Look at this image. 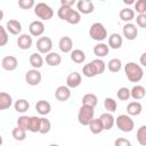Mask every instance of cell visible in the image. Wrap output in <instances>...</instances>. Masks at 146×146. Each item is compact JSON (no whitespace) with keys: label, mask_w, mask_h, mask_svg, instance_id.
<instances>
[{"label":"cell","mask_w":146,"mask_h":146,"mask_svg":"<svg viewBox=\"0 0 146 146\" xmlns=\"http://www.w3.org/2000/svg\"><path fill=\"white\" fill-rule=\"evenodd\" d=\"M57 15L60 19H63L72 25H76L81 22V14L78 10L73 9L72 7L60 6L57 10Z\"/></svg>","instance_id":"cell-1"},{"label":"cell","mask_w":146,"mask_h":146,"mask_svg":"<svg viewBox=\"0 0 146 146\" xmlns=\"http://www.w3.org/2000/svg\"><path fill=\"white\" fill-rule=\"evenodd\" d=\"M124 73L130 82H139L144 76L143 67L133 62H129L124 65Z\"/></svg>","instance_id":"cell-2"},{"label":"cell","mask_w":146,"mask_h":146,"mask_svg":"<svg viewBox=\"0 0 146 146\" xmlns=\"http://www.w3.org/2000/svg\"><path fill=\"white\" fill-rule=\"evenodd\" d=\"M89 35L92 40H96L98 42L104 41L107 38V30L104 26V24L96 22L94 24H91L90 29H89Z\"/></svg>","instance_id":"cell-3"},{"label":"cell","mask_w":146,"mask_h":146,"mask_svg":"<svg viewBox=\"0 0 146 146\" xmlns=\"http://www.w3.org/2000/svg\"><path fill=\"white\" fill-rule=\"evenodd\" d=\"M34 14L41 21H50L54 16V10L46 2H38L34 7Z\"/></svg>","instance_id":"cell-4"},{"label":"cell","mask_w":146,"mask_h":146,"mask_svg":"<svg viewBox=\"0 0 146 146\" xmlns=\"http://www.w3.org/2000/svg\"><path fill=\"white\" fill-rule=\"evenodd\" d=\"M115 124L122 132H130L135 128V122L128 114H121L115 119Z\"/></svg>","instance_id":"cell-5"},{"label":"cell","mask_w":146,"mask_h":146,"mask_svg":"<svg viewBox=\"0 0 146 146\" xmlns=\"http://www.w3.org/2000/svg\"><path fill=\"white\" fill-rule=\"evenodd\" d=\"M95 110L90 106L82 105L78 112V121L82 125H89V123L94 120Z\"/></svg>","instance_id":"cell-6"},{"label":"cell","mask_w":146,"mask_h":146,"mask_svg":"<svg viewBox=\"0 0 146 146\" xmlns=\"http://www.w3.org/2000/svg\"><path fill=\"white\" fill-rule=\"evenodd\" d=\"M36 49L40 54H49L52 49V40L49 36H41L36 40Z\"/></svg>","instance_id":"cell-7"},{"label":"cell","mask_w":146,"mask_h":146,"mask_svg":"<svg viewBox=\"0 0 146 146\" xmlns=\"http://www.w3.org/2000/svg\"><path fill=\"white\" fill-rule=\"evenodd\" d=\"M122 33H123V36L127 40L133 41L138 36V29L132 23H125L122 27Z\"/></svg>","instance_id":"cell-8"},{"label":"cell","mask_w":146,"mask_h":146,"mask_svg":"<svg viewBox=\"0 0 146 146\" xmlns=\"http://www.w3.org/2000/svg\"><path fill=\"white\" fill-rule=\"evenodd\" d=\"M42 80V75L39 72V70L35 68H31L26 72L25 74V81L27 82V84L30 86H38Z\"/></svg>","instance_id":"cell-9"},{"label":"cell","mask_w":146,"mask_h":146,"mask_svg":"<svg viewBox=\"0 0 146 146\" xmlns=\"http://www.w3.org/2000/svg\"><path fill=\"white\" fill-rule=\"evenodd\" d=\"M44 24L42 21H33L30 23L29 25V31H30V34L32 36H40L44 33Z\"/></svg>","instance_id":"cell-10"},{"label":"cell","mask_w":146,"mask_h":146,"mask_svg":"<svg viewBox=\"0 0 146 146\" xmlns=\"http://www.w3.org/2000/svg\"><path fill=\"white\" fill-rule=\"evenodd\" d=\"M18 66V59L15 56H5L1 59V67L5 71H15Z\"/></svg>","instance_id":"cell-11"},{"label":"cell","mask_w":146,"mask_h":146,"mask_svg":"<svg viewBox=\"0 0 146 146\" xmlns=\"http://www.w3.org/2000/svg\"><path fill=\"white\" fill-rule=\"evenodd\" d=\"M76 9L80 14L88 15L95 10V6L90 0H79L76 2Z\"/></svg>","instance_id":"cell-12"},{"label":"cell","mask_w":146,"mask_h":146,"mask_svg":"<svg viewBox=\"0 0 146 146\" xmlns=\"http://www.w3.org/2000/svg\"><path fill=\"white\" fill-rule=\"evenodd\" d=\"M55 97L59 102H66L71 97V89L67 86H59L55 90Z\"/></svg>","instance_id":"cell-13"},{"label":"cell","mask_w":146,"mask_h":146,"mask_svg":"<svg viewBox=\"0 0 146 146\" xmlns=\"http://www.w3.org/2000/svg\"><path fill=\"white\" fill-rule=\"evenodd\" d=\"M58 48L62 52L67 54V52H72L73 50V40L70 36H62L58 41Z\"/></svg>","instance_id":"cell-14"},{"label":"cell","mask_w":146,"mask_h":146,"mask_svg":"<svg viewBox=\"0 0 146 146\" xmlns=\"http://www.w3.org/2000/svg\"><path fill=\"white\" fill-rule=\"evenodd\" d=\"M82 82V76L79 72H72L67 75L66 78V86L71 89V88H76L81 84Z\"/></svg>","instance_id":"cell-15"},{"label":"cell","mask_w":146,"mask_h":146,"mask_svg":"<svg viewBox=\"0 0 146 146\" xmlns=\"http://www.w3.org/2000/svg\"><path fill=\"white\" fill-rule=\"evenodd\" d=\"M32 43H33V40H32V36L24 33V34H21L17 39V46L19 49L22 50H27L32 47Z\"/></svg>","instance_id":"cell-16"},{"label":"cell","mask_w":146,"mask_h":146,"mask_svg":"<svg viewBox=\"0 0 146 146\" xmlns=\"http://www.w3.org/2000/svg\"><path fill=\"white\" fill-rule=\"evenodd\" d=\"M7 31L13 35H18L22 32V24L17 19H9L6 24Z\"/></svg>","instance_id":"cell-17"},{"label":"cell","mask_w":146,"mask_h":146,"mask_svg":"<svg viewBox=\"0 0 146 146\" xmlns=\"http://www.w3.org/2000/svg\"><path fill=\"white\" fill-rule=\"evenodd\" d=\"M99 119L104 125V130H111L113 128V125L115 124V119L112 115V113H108V112L103 113V114H100Z\"/></svg>","instance_id":"cell-18"},{"label":"cell","mask_w":146,"mask_h":146,"mask_svg":"<svg viewBox=\"0 0 146 146\" xmlns=\"http://www.w3.org/2000/svg\"><path fill=\"white\" fill-rule=\"evenodd\" d=\"M125 110H127L128 115H130V116H137V115H139L141 113L143 106H141V104L139 102L133 100V102H130L127 105V108Z\"/></svg>","instance_id":"cell-19"},{"label":"cell","mask_w":146,"mask_h":146,"mask_svg":"<svg viewBox=\"0 0 146 146\" xmlns=\"http://www.w3.org/2000/svg\"><path fill=\"white\" fill-rule=\"evenodd\" d=\"M123 44V39L119 33H112L108 36V47L112 49H120Z\"/></svg>","instance_id":"cell-20"},{"label":"cell","mask_w":146,"mask_h":146,"mask_svg":"<svg viewBox=\"0 0 146 146\" xmlns=\"http://www.w3.org/2000/svg\"><path fill=\"white\" fill-rule=\"evenodd\" d=\"M35 110H36V112H38L40 115H43V116H44V115H48V114L50 113V111H51V105H50L49 102L41 99V100H38V102H36V104H35Z\"/></svg>","instance_id":"cell-21"},{"label":"cell","mask_w":146,"mask_h":146,"mask_svg":"<svg viewBox=\"0 0 146 146\" xmlns=\"http://www.w3.org/2000/svg\"><path fill=\"white\" fill-rule=\"evenodd\" d=\"M119 17H120L121 21H123L125 23H131V21L135 19V17H136V13H135L133 9H131L129 7L128 8H123V9L120 10Z\"/></svg>","instance_id":"cell-22"},{"label":"cell","mask_w":146,"mask_h":146,"mask_svg":"<svg viewBox=\"0 0 146 146\" xmlns=\"http://www.w3.org/2000/svg\"><path fill=\"white\" fill-rule=\"evenodd\" d=\"M108 51H110V47H108V44H106L104 42H98L94 47V54L98 58H103V57L107 56L108 55Z\"/></svg>","instance_id":"cell-23"},{"label":"cell","mask_w":146,"mask_h":146,"mask_svg":"<svg viewBox=\"0 0 146 146\" xmlns=\"http://www.w3.org/2000/svg\"><path fill=\"white\" fill-rule=\"evenodd\" d=\"M130 92H131V97L135 100H140L146 96V89L144 86H140V84L133 86L132 89H130Z\"/></svg>","instance_id":"cell-24"},{"label":"cell","mask_w":146,"mask_h":146,"mask_svg":"<svg viewBox=\"0 0 146 146\" xmlns=\"http://www.w3.org/2000/svg\"><path fill=\"white\" fill-rule=\"evenodd\" d=\"M29 60H30L31 66L33 68H35V70H39L40 67H42L43 66V62H44L40 52H33V54H31Z\"/></svg>","instance_id":"cell-25"},{"label":"cell","mask_w":146,"mask_h":146,"mask_svg":"<svg viewBox=\"0 0 146 146\" xmlns=\"http://www.w3.org/2000/svg\"><path fill=\"white\" fill-rule=\"evenodd\" d=\"M13 105V98L9 94L2 91L0 92V111L8 110Z\"/></svg>","instance_id":"cell-26"},{"label":"cell","mask_w":146,"mask_h":146,"mask_svg":"<svg viewBox=\"0 0 146 146\" xmlns=\"http://www.w3.org/2000/svg\"><path fill=\"white\" fill-rule=\"evenodd\" d=\"M46 63L49 66H58L62 63V57L58 52L51 51V52L46 55Z\"/></svg>","instance_id":"cell-27"},{"label":"cell","mask_w":146,"mask_h":146,"mask_svg":"<svg viewBox=\"0 0 146 146\" xmlns=\"http://www.w3.org/2000/svg\"><path fill=\"white\" fill-rule=\"evenodd\" d=\"M98 104V98L95 94H86L83 97H82V105H86V106H90L92 108H95Z\"/></svg>","instance_id":"cell-28"},{"label":"cell","mask_w":146,"mask_h":146,"mask_svg":"<svg viewBox=\"0 0 146 146\" xmlns=\"http://www.w3.org/2000/svg\"><path fill=\"white\" fill-rule=\"evenodd\" d=\"M89 130L92 132V133H95V135H98V133H100V132H103L104 131V125H103V123H102V121H100V119L98 117V119H94L90 123H89Z\"/></svg>","instance_id":"cell-29"},{"label":"cell","mask_w":146,"mask_h":146,"mask_svg":"<svg viewBox=\"0 0 146 146\" xmlns=\"http://www.w3.org/2000/svg\"><path fill=\"white\" fill-rule=\"evenodd\" d=\"M71 59L76 64H82L86 60V54L81 49H74L71 52Z\"/></svg>","instance_id":"cell-30"},{"label":"cell","mask_w":146,"mask_h":146,"mask_svg":"<svg viewBox=\"0 0 146 146\" xmlns=\"http://www.w3.org/2000/svg\"><path fill=\"white\" fill-rule=\"evenodd\" d=\"M14 108H15V111L16 112H18V113H25L29 108H30V103L26 100V99H18V100H16L15 102V104H14Z\"/></svg>","instance_id":"cell-31"},{"label":"cell","mask_w":146,"mask_h":146,"mask_svg":"<svg viewBox=\"0 0 146 146\" xmlns=\"http://www.w3.org/2000/svg\"><path fill=\"white\" fill-rule=\"evenodd\" d=\"M90 63H91L92 66L95 67V70H96V72H97V75L103 74V73L105 72V70H106V63H105L103 59H100V58H96V59L91 60Z\"/></svg>","instance_id":"cell-32"},{"label":"cell","mask_w":146,"mask_h":146,"mask_svg":"<svg viewBox=\"0 0 146 146\" xmlns=\"http://www.w3.org/2000/svg\"><path fill=\"white\" fill-rule=\"evenodd\" d=\"M11 136H13V138H14L15 140H17V141H23V140H25V138H26V130H24L23 128L16 127V128L13 129Z\"/></svg>","instance_id":"cell-33"},{"label":"cell","mask_w":146,"mask_h":146,"mask_svg":"<svg viewBox=\"0 0 146 146\" xmlns=\"http://www.w3.org/2000/svg\"><path fill=\"white\" fill-rule=\"evenodd\" d=\"M121 67H122V62H121V59H119V58H112V59L107 63V68H108V71H111V72H113V73L119 72V71L121 70Z\"/></svg>","instance_id":"cell-34"},{"label":"cell","mask_w":146,"mask_h":146,"mask_svg":"<svg viewBox=\"0 0 146 146\" xmlns=\"http://www.w3.org/2000/svg\"><path fill=\"white\" fill-rule=\"evenodd\" d=\"M104 107L108 113H114L116 111V108H117L116 100L111 98V97H106L105 100H104Z\"/></svg>","instance_id":"cell-35"},{"label":"cell","mask_w":146,"mask_h":146,"mask_svg":"<svg viewBox=\"0 0 146 146\" xmlns=\"http://www.w3.org/2000/svg\"><path fill=\"white\" fill-rule=\"evenodd\" d=\"M30 124H31V116L21 115V116L17 119V127L23 128V129L26 130V131L30 130Z\"/></svg>","instance_id":"cell-36"},{"label":"cell","mask_w":146,"mask_h":146,"mask_svg":"<svg viewBox=\"0 0 146 146\" xmlns=\"http://www.w3.org/2000/svg\"><path fill=\"white\" fill-rule=\"evenodd\" d=\"M137 141L141 146H146V125H141L137 130Z\"/></svg>","instance_id":"cell-37"},{"label":"cell","mask_w":146,"mask_h":146,"mask_svg":"<svg viewBox=\"0 0 146 146\" xmlns=\"http://www.w3.org/2000/svg\"><path fill=\"white\" fill-rule=\"evenodd\" d=\"M51 129V123L48 119L46 117H40V131L39 133H42V135H46L50 131Z\"/></svg>","instance_id":"cell-38"},{"label":"cell","mask_w":146,"mask_h":146,"mask_svg":"<svg viewBox=\"0 0 146 146\" xmlns=\"http://www.w3.org/2000/svg\"><path fill=\"white\" fill-rule=\"evenodd\" d=\"M82 74H83L84 76H87V78H94V76L97 75V72H96L95 67L92 66V64H91V63H88V64H86V65L83 66V68H82Z\"/></svg>","instance_id":"cell-39"},{"label":"cell","mask_w":146,"mask_h":146,"mask_svg":"<svg viewBox=\"0 0 146 146\" xmlns=\"http://www.w3.org/2000/svg\"><path fill=\"white\" fill-rule=\"evenodd\" d=\"M116 97L120 99V100H128L130 97H131V92H130V89H128L127 87H121L117 92H116Z\"/></svg>","instance_id":"cell-40"},{"label":"cell","mask_w":146,"mask_h":146,"mask_svg":"<svg viewBox=\"0 0 146 146\" xmlns=\"http://www.w3.org/2000/svg\"><path fill=\"white\" fill-rule=\"evenodd\" d=\"M8 40H9V36H8V31L6 26L0 25V47L6 46Z\"/></svg>","instance_id":"cell-41"},{"label":"cell","mask_w":146,"mask_h":146,"mask_svg":"<svg viewBox=\"0 0 146 146\" xmlns=\"http://www.w3.org/2000/svg\"><path fill=\"white\" fill-rule=\"evenodd\" d=\"M29 131H31V132L40 131V117L39 116H31V124H30Z\"/></svg>","instance_id":"cell-42"},{"label":"cell","mask_w":146,"mask_h":146,"mask_svg":"<svg viewBox=\"0 0 146 146\" xmlns=\"http://www.w3.org/2000/svg\"><path fill=\"white\" fill-rule=\"evenodd\" d=\"M135 13L137 11L139 14H146V0H137L135 2Z\"/></svg>","instance_id":"cell-43"},{"label":"cell","mask_w":146,"mask_h":146,"mask_svg":"<svg viewBox=\"0 0 146 146\" xmlns=\"http://www.w3.org/2000/svg\"><path fill=\"white\" fill-rule=\"evenodd\" d=\"M35 5L36 3L34 2V0H18V6L22 9H25V10H29L31 8H34Z\"/></svg>","instance_id":"cell-44"},{"label":"cell","mask_w":146,"mask_h":146,"mask_svg":"<svg viewBox=\"0 0 146 146\" xmlns=\"http://www.w3.org/2000/svg\"><path fill=\"white\" fill-rule=\"evenodd\" d=\"M135 19L139 27L146 29V14H139V15H137V17Z\"/></svg>","instance_id":"cell-45"},{"label":"cell","mask_w":146,"mask_h":146,"mask_svg":"<svg viewBox=\"0 0 146 146\" xmlns=\"http://www.w3.org/2000/svg\"><path fill=\"white\" fill-rule=\"evenodd\" d=\"M114 146H131V141L127 138L119 137L114 140Z\"/></svg>","instance_id":"cell-46"},{"label":"cell","mask_w":146,"mask_h":146,"mask_svg":"<svg viewBox=\"0 0 146 146\" xmlns=\"http://www.w3.org/2000/svg\"><path fill=\"white\" fill-rule=\"evenodd\" d=\"M76 3L75 0H62L60 1V6H66V7H73Z\"/></svg>","instance_id":"cell-47"},{"label":"cell","mask_w":146,"mask_h":146,"mask_svg":"<svg viewBox=\"0 0 146 146\" xmlns=\"http://www.w3.org/2000/svg\"><path fill=\"white\" fill-rule=\"evenodd\" d=\"M139 60H140V64H141L144 67H146V52H143V54H141Z\"/></svg>","instance_id":"cell-48"},{"label":"cell","mask_w":146,"mask_h":146,"mask_svg":"<svg viewBox=\"0 0 146 146\" xmlns=\"http://www.w3.org/2000/svg\"><path fill=\"white\" fill-rule=\"evenodd\" d=\"M123 2H124L125 5H131V3H133V5H135V2H136V1H133V0H129V1H128V0H123Z\"/></svg>","instance_id":"cell-49"},{"label":"cell","mask_w":146,"mask_h":146,"mask_svg":"<svg viewBox=\"0 0 146 146\" xmlns=\"http://www.w3.org/2000/svg\"><path fill=\"white\" fill-rule=\"evenodd\" d=\"M48 146H59V145H57V144H50V145H48Z\"/></svg>","instance_id":"cell-50"}]
</instances>
